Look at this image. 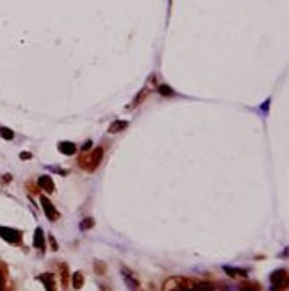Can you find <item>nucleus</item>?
Segmentation results:
<instances>
[{
    "instance_id": "9",
    "label": "nucleus",
    "mask_w": 289,
    "mask_h": 291,
    "mask_svg": "<svg viewBox=\"0 0 289 291\" xmlns=\"http://www.w3.org/2000/svg\"><path fill=\"white\" fill-rule=\"evenodd\" d=\"M57 270H59V279H61V286L66 288L68 282H70V268L66 263H59L57 264Z\"/></svg>"
},
{
    "instance_id": "1",
    "label": "nucleus",
    "mask_w": 289,
    "mask_h": 291,
    "mask_svg": "<svg viewBox=\"0 0 289 291\" xmlns=\"http://www.w3.org/2000/svg\"><path fill=\"white\" fill-rule=\"evenodd\" d=\"M102 159H104V149H102V147H97V149H93L89 154H82L81 157H79V166H81L82 170L91 173V171H95L99 168Z\"/></svg>"
},
{
    "instance_id": "19",
    "label": "nucleus",
    "mask_w": 289,
    "mask_h": 291,
    "mask_svg": "<svg viewBox=\"0 0 289 291\" xmlns=\"http://www.w3.org/2000/svg\"><path fill=\"white\" fill-rule=\"evenodd\" d=\"M0 136L4 137V139H7V141H11L13 137H15V132L11 129H7V127H0Z\"/></svg>"
},
{
    "instance_id": "11",
    "label": "nucleus",
    "mask_w": 289,
    "mask_h": 291,
    "mask_svg": "<svg viewBox=\"0 0 289 291\" xmlns=\"http://www.w3.org/2000/svg\"><path fill=\"white\" fill-rule=\"evenodd\" d=\"M34 247L38 248L39 252H45V234L41 227H38V229L34 231Z\"/></svg>"
},
{
    "instance_id": "16",
    "label": "nucleus",
    "mask_w": 289,
    "mask_h": 291,
    "mask_svg": "<svg viewBox=\"0 0 289 291\" xmlns=\"http://www.w3.org/2000/svg\"><path fill=\"white\" fill-rule=\"evenodd\" d=\"M239 290L241 291H261V286L257 284V282H250V280H246V282H241Z\"/></svg>"
},
{
    "instance_id": "14",
    "label": "nucleus",
    "mask_w": 289,
    "mask_h": 291,
    "mask_svg": "<svg viewBox=\"0 0 289 291\" xmlns=\"http://www.w3.org/2000/svg\"><path fill=\"white\" fill-rule=\"evenodd\" d=\"M127 125H129V121L125 120H115L113 123L109 125V134H118V132H123V129H127Z\"/></svg>"
},
{
    "instance_id": "10",
    "label": "nucleus",
    "mask_w": 289,
    "mask_h": 291,
    "mask_svg": "<svg viewBox=\"0 0 289 291\" xmlns=\"http://www.w3.org/2000/svg\"><path fill=\"white\" fill-rule=\"evenodd\" d=\"M38 280H39V282H43L45 290H47V291H57V290H55V280H54V275H52V274L38 275Z\"/></svg>"
},
{
    "instance_id": "21",
    "label": "nucleus",
    "mask_w": 289,
    "mask_h": 291,
    "mask_svg": "<svg viewBox=\"0 0 289 291\" xmlns=\"http://www.w3.org/2000/svg\"><path fill=\"white\" fill-rule=\"evenodd\" d=\"M157 91H159L161 95H168V97H173V95H175V91H173L171 88H170V86H159Z\"/></svg>"
},
{
    "instance_id": "7",
    "label": "nucleus",
    "mask_w": 289,
    "mask_h": 291,
    "mask_svg": "<svg viewBox=\"0 0 289 291\" xmlns=\"http://www.w3.org/2000/svg\"><path fill=\"white\" fill-rule=\"evenodd\" d=\"M38 186H39V189H43V191H47V193H54L55 191V184H54V181H52V177H50V175H41V177H39Z\"/></svg>"
},
{
    "instance_id": "8",
    "label": "nucleus",
    "mask_w": 289,
    "mask_h": 291,
    "mask_svg": "<svg viewBox=\"0 0 289 291\" xmlns=\"http://www.w3.org/2000/svg\"><path fill=\"white\" fill-rule=\"evenodd\" d=\"M148 93H150V88L148 86H145V88L139 91V93L134 97V100L131 102V105H127V109H134V107H137V105H141L143 102H145V99L148 97Z\"/></svg>"
},
{
    "instance_id": "5",
    "label": "nucleus",
    "mask_w": 289,
    "mask_h": 291,
    "mask_svg": "<svg viewBox=\"0 0 289 291\" xmlns=\"http://www.w3.org/2000/svg\"><path fill=\"white\" fill-rule=\"evenodd\" d=\"M39 200H41V207H43L45 214H47V218H49L50 222H57V220H59L61 214H59V211L54 207V204L50 202L47 197H41Z\"/></svg>"
},
{
    "instance_id": "24",
    "label": "nucleus",
    "mask_w": 289,
    "mask_h": 291,
    "mask_svg": "<svg viewBox=\"0 0 289 291\" xmlns=\"http://www.w3.org/2000/svg\"><path fill=\"white\" fill-rule=\"evenodd\" d=\"M20 157H22V159H31V157H33V154H29V152H22V154H20Z\"/></svg>"
},
{
    "instance_id": "4",
    "label": "nucleus",
    "mask_w": 289,
    "mask_h": 291,
    "mask_svg": "<svg viewBox=\"0 0 289 291\" xmlns=\"http://www.w3.org/2000/svg\"><path fill=\"white\" fill-rule=\"evenodd\" d=\"M0 238L4 241L11 243V245H18L22 241V232L18 229H13V227H2L0 225Z\"/></svg>"
},
{
    "instance_id": "12",
    "label": "nucleus",
    "mask_w": 289,
    "mask_h": 291,
    "mask_svg": "<svg viewBox=\"0 0 289 291\" xmlns=\"http://www.w3.org/2000/svg\"><path fill=\"white\" fill-rule=\"evenodd\" d=\"M57 147H59L61 154H65V155H73L77 152V145L71 141H61Z\"/></svg>"
},
{
    "instance_id": "20",
    "label": "nucleus",
    "mask_w": 289,
    "mask_h": 291,
    "mask_svg": "<svg viewBox=\"0 0 289 291\" xmlns=\"http://www.w3.org/2000/svg\"><path fill=\"white\" fill-rule=\"evenodd\" d=\"M93 268H95V272H97L99 275H104L105 274V264L102 263V261H95Z\"/></svg>"
},
{
    "instance_id": "22",
    "label": "nucleus",
    "mask_w": 289,
    "mask_h": 291,
    "mask_svg": "<svg viewBox=\"0 0 289 291\" xmlns=\"http://www.w3.org/2000/svg\"><path fill=\"white\" fill-rule=\"evenodd\" d=\"M0 291H7V286H6V274L0 270Z\"/></svg>"
},
{
    "instance_id": "25",
    "label": "nucleus",
    "mask_w": 289,
    "mask_h": 291,
    "mask_svg": "<svg viewBox=\"0 0 289 291\" xmlns=\"http://www.w3.org/2000/svg\"><path fill=\"white\" fill-rule=\"evenodd\" d=\"M89 149H91V141H86V145L82 147V150H89Z\"/></svg>"
},
{
    "instance_id": "13",
    "label": "nucleus",
    "mask_w": 289,
    "mask_h": 291,
    "mask_svg": "<svg viewBox=\"0 0 289 291\" xmlns=\"http://www.w3.org/2000/svg\"><path fill=\"white\" fill-rule=\"evenodd\" d=\"M191 291H216V284L213 282H205V280H197Z\"/></svg>"
},
{
    "instance_id": "2",
    "label": "nucleus",
    "mask_w": 289,
    "mask_h": 291,
    "mask_svg": "<svg viewBox=\"0 0 289 291\" xmlns=\"http://www.w3.org/2000/svg\"><path fill=\"white\" fill-rule=\"evenodd\" d=\"M272 291H288V270H275L270 275Z\"/></svg>"
},
{
    "instance_id": "23",
    "label": "nucleus",
    "mask_w": 289,
    "mask_h": 291,
    "mask_svg": "<svg viewBox=\"0 0 289 291\" xmlns=\"http://www.w3.org/2000/svg\"><path fill=\"white\" fill-rule=\"evenodd\" d=\"M49 241H50V245H52V250H57V241H55V238L54 236H49Z\"/></svg>"
},
{
    "instance_id": "17",
    "label": "nucleus",
    "mask_w": 289,
    "mask_h": 291,
    "mask_svg": "<svg viewBox=\"0 0 289 291\" xmlns=\"http://www.w3.org/2000/svg\"><path fill=\"white\" fill-rule=\"evenodd\" d=\"M71 279H73V288L75 290H82V286H84V275L81 272H75V274L71 275Z\"/></svg>"
},
{
    "instance_id": "15",
    "label": "nucleus",
    "mask_w": 289,
    "mask_h": 291,
    "mask_svg": "<svg viewBox=\"0 0 289 291\" xmlns=\"http://www.w3.org/2000/svg\"><path fill=\"white\" fill-rule=\"evenodd\" d=\"M223 272L229 277H232V279H238V277H246V270H241V268H232V266H223Z\"/></svg>"
},
{
    "instance_id": "18",
    "label": "nucleus",
    "mask_w": 289,
    "mask_h": 291,
    "mask_svg": "<svg viewBox=\"0 0 289 291\" xmlns=\"http://www.w3.org/2000/svg\"><path fill=\"white\" fill-rule=\"evenodd\" d=\"M93 225H95V220H93L91 216H86V218L81 222V225H79V227H81V231L84 232V231H89Z\"/></svg>"
},
{
    "instance_id": "3",
    "label": "nucleus",
    "mask_w": 289,
    "mask_h": 291,
    "mask_svg": "<svg viewBox=\"0 0 289 291\" xmlns=\"http://www.w3.org/2000/svg\"><path fill=\"white\" fill-rule=\"evenodd\" d=\"M193 284H195V280L177 275V277H170L168 280H164L163 291H175L179 290V288H186V286H193Z\"/></svg>"
},
{
    "instance_id": "6",
    "label": "nucleus",
    "mask_w": 289,
    "mask_h": 291,
    "mask_svg": "<svg viewBox=\"0 0 289 291\" xmlns=\"http://www.w3.org/2000/svg\"><path fill=\"white\" fill-rule=\"evenodd\" d=\"M121 275H123V280H125V284L129 286V290H137L139 288V280L134 277V274H132L129 268H121Z\"/></svg>"
}]
</instances>
